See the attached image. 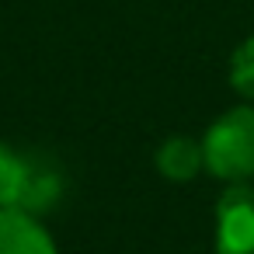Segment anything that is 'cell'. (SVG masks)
I'll list each match as a JSON object with an SVG mask.
<instances>
[{
  "mask_svg": "<svg viewBox=\"0 0 254 254\" xmlns=\"http://www.w3.org/2000/svg\"><path fill=\"white\" fill-rule=\"evenodd\" d=\"M28 185V160L0 146V209H21Z\"/></svg>",
  "mask_w": 254,
  "mask_h": 254,
  "instance_id": "obj_5",
  "label": "cell"
},
{
  "mask_svg": "<svg viewBox=\"0 0 254 254\" xmlns=\"http://www.w3.org/2000/svg\"><path fill=\"white\" fill-rule=\"evenodd\" d=\"M230 84H233L237 94H244V98L254 101V35L244 39L237 46L233 60H230Z\"/></svg>",
  "mask_w": 254,
  "mask_h": 254,
  "instance_id": "obj_6",
  "label": "cell"
},
{
  "mask_svg": "<svg viewBox=\"0 0 254 254\" xmlns=\"http://www.w3.org/2000/svg\"><path fill=\"white\" fill-rule=\"evenodd\" d=\"M0 254H60V251L32 212L0 209Z\"/></svg>",
  "mask_w": 254,
  "mask_h": 254,
  "instance_id": "obj_3",
  "label": "cell"
},
{
  "mask_svg": "<svg viewBox=\"0 0 254 254\" xmlns=\"http://www.w3.org/2000/svg\"><path fill=\"white\" fill-rule=\"evenodd\" d=\"M205 167V157H202V143L188 139V136H171L160 143L157 150V171L167 178V181H191L198 171Z\"/></svg>",
  "mask_w": 254,
  "mask_h": 254,
  "instance_id": "obj_4",
  "label": "cell"
},
{
  "mask_svg": "<svg viewBox=\"0 0 254 254\" xmlns=\"http://www.w3.org/2000/svg\"><path fill=\"white\" fill-rule=\"evenodd\" d=\"M216 254H254V188L230 185L216 202Z\"/></svg>",
  "mask_w": 254,
  "mask_h": 254,
  "instance_id": "obj_2",
  "label": "cell"
},
{
  "mask_svg": "<svg viewBox=\"0 0 254 254\" xmlns=\"http://www.w3.org/2000/svg\"><path fill=\"white\" fill-rule=\"evenodd\" d=\"M202 157L209 174L219 181L244 185L254 178V108L244 105L219 115L202 139Z\"/></svg>",
  "mask_w": 254,
  "mask_h": 254,
  "instance_id": "obj_1",
  "label": "cell"
}]
</instances>
